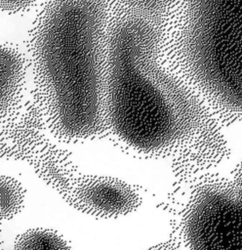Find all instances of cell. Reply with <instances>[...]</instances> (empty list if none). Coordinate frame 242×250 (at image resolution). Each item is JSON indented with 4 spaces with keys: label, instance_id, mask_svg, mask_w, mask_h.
Here are the masks:
<instances>
[{
    "label": "cell",
    "instance_id": "1",
    "mask_svg": "<svg viewBox=\"0 0 242 250\" xmlns=\"http://www.w3.org/2000/svg\"><path fill=\"white\" fill-rule=\"evenodd\" d=\"M157 32L146 18L126 14L110 22L104 118L126 146L174 161L191 178L225 155L221 125L195 92L154 63Z\"/></svg>",
    "mask_w": 242,
    "mask_h": 250
},
{
    "label": "cell",
    "instance_id": "5",
    "mask_svg": "<svg viewBox=\"0 0 242 250\" xmlns=\"http://www.w3.org/2000/svg\"><path fill=\"white\" fill-rule=\"evenodd\" d=\"M28 67L27 57L20 50L0 44V118L21 93Z\"/></svg>",
    "mask_w": 242,
    "mask_h": 250
},
{
    "label": "cell",
    "instance_id": "6",
    "mask_svg": "<svg viewBox=\"0 0 242 250\" xmlns=\"http://www.w3.org/2000/svg\"><path fill=\"white\" fill-rule=\"evenodd\" d=\"M14 250H71L67 242L57 232L36 229L21 234L16 241ZM149 250H182L174 241L156 245Z\"/></svg>",
    "mask_w": 242,
    "mask_h": 250
},
{
    "label": "cell",
    "instance_id": "8",
    "mask_svg": "<svg viewBox=\"0 0 242 250\" xmlns=\"http://www.w3.org/2000/svg\"><path fill=\"white\" fill-rule=\"evenodd\" d=\"M130 14L149 19L162 11L173 0H122Z\"/></svg>",
    "mask_w": 242,
    "mask_h": 250
},
{
    "label": "cell",
    "instance_id": "2",
    "mask_svg": "<svg viewBox=\"0 0 242 250\" xmlns=\"http://www.w3.org/2000/svg\"><path fill=\"white\" fill-rule=\"evenodd\" d=\"M108 0H46L28 33L27 60L56 130L69 139L105 129Z\"/></svg>",
    "mask_w": 242,
    "mask_h": 250
},
{
    "label": "cell",
    "instance_id": "3",
    "mask_svg": "<svg viewBox=\"0 0 242 250\" xmlns=\"http://www.w3.org/2000/svg\"><path fill=\"white\" fill-rule=\"evenodd\" d=\"M185 250H242V161L228 175L198 177L181 210Z\"/></svg>",
    "mask_w": 242,
    "mask_h": 250
},
{
    "label": "cell",
    "instance_id": "7",
    "mask_svg": "<svg viewBox=\"0 0 242 250\" xmlns=\"http://www.w3.org/2000/svg\"><path fill=\"white\" fill-rule=\"evenodd\" d=\"M23 202L21 186L13 178L0 175V218L9 219L16 215Z\"/></svg>",
    "mask_w": 242,
    "mask_h": 250
},
{
    "label": "cell",
    "instance_id": "4",
    "mask_svg": "<svg viewBox=\"0 0 242 250\" xmlns=\"http://www.w3.org/2000/svg\"><path fill=\"white\" fill-rule=\"evenodd\" d=\"M73 200L83 212L100 217L115 218L135 211L141 197L129 184L107 176H87L74 187Z\"/></svg>",
    "mask_w": 242,
    "mask_h": 250
},
{
    "label": "cell",
    "instance_id": "9",
    "mask_svg": "<svg viewBox=\"0 0 242 250\" xmlns=\"http://www.w3.org/2000/svg\"><path fill=\"white\" fill-rule=\"evenodd\" d=\"M39 0H0V13L19 14L35 6Z\"/></svg>",
    "mask_w": 242,
    "mask_h": 250
}]
</instances>
